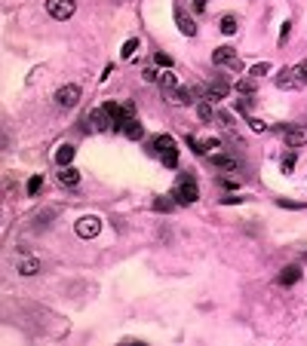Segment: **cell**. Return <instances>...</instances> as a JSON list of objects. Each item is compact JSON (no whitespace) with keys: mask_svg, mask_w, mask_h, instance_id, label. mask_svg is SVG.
I'll return each instance as SVG.
<instances>
[{"mask_svg":"<svg viewBox=\"0 0 307 346\" xmlns=\"http://www.w3.org/2000/svg\"><path fill=\"white\" fill-rule=\"evenodd\" d=\"M151 153H160L163 166H169V169L178 166V151H175V138L172 135H157L151 141Z\"/></svg>","mask_w":307,"mask_h":346,"instance_id":"6da1fadb","label":"cell"},{"mask_svg":"<svg viewBox=\"0 0 307 346\" xmlns=\"http://www.w3.org/2000/svg\"><path fill=\"white\" fill-rule=\"evenodd\" d=\"M172 196H175V202H178V205H194V202L200 199V187H197V181L190 178V175H181L178 184H175V190H172Z\"/></svg>","mask_w":307,"mask_h":346,"instance_id":"7a4b0ae2","label":"cell"},{"mask_svg":"<svg viewBox=\"0 0 307 346\" xmlns=\"http://www.w3.org/2000/svg\"><path fill=\"white\" fill-rule=\"evenodd\" d=\"M212 65H231L234 71H243V62H240V55H236L234 46H218V49L212 52Z\"/></svg>","mask_w":307,"mask_h":346,"instance_id":"3957f363","label":"cell"},{"mask_svg":"<svg viewBox=\"0 0 307 346\" xmlns=\"http://www.w3.org/2000/svg\"><path fill=\"white\" fill-rule=\"evenodd\" d=\"M74 9H77L74 0H47V13L52 19H59V22H68L74 16Z\"/></svg>","mask_w":307,"mask_h":346,"instance_id":"277c9868","label":"cell"},{"mask_svg":"<svg viewBox=\"0 0 307 346\" xmlns=\"http://www.w3.org/2000/svg\"><path fill=\"white\" fill-rule=\"evenodd\" d=\"M80 101V86L77 83H65L59 92H55V105L59 108H74Z\"/></svg>","mask_w":307,"mask_h":346,"instance_id":"5b68a950","label":"cell"},{"mask_svg":"<svg viewBox=\"0 0 307 346\" xmlns=\"http://www.w3.org/2000/svg\"><path fill=\"white\" fill-rule=\"evenodd\" d=\"M77 236L80 239H93V236H98V230H101V221L95 215H86V217H80V221H77Z\"/></svg>","mask_w":307,"mask_h":346,"instance_id":"8992f818","label":"cell"},{"mask_svg":"<svg viewBox=\"0 0 307 346\" xmlns=\"http://www.w3.org/2000/svg\"><path fill=\"white\" fill-rule=\"evenodd\" d=\"M86 123H93V129H95V132H108V129H114V120L108 117V110H105V108L93 110V113L86 117Z\"/></svg>","mask_w":307,"mask_h":346,"instance_id":"52a82bcc","label":"cell"},{"mask_svg":"<svg viewBox=\"0 0 307 346\" xmlns=\"http://www.w3.org/2000/svg\"><path fill=\"white\" fill-rule=\"evenodd\" d=\"M175 25H178V31L185 34V37H194V34H197V22L190 19L181 6H175Z\"/></svg>","mask_w":307,"mask_h":346,"instance_id":"ba28073f","label":"cell"},{"mask_svg":"<svg viewBox=\"0 0 307 346\" xmlns=\"http://www.w3.org/2000/svg\"><path fill=\"white\" fill-rule=\"evenodd\" d=\"M277 282L283 288H289V285H298L301 282V267H283L280 276H277Z\"/></svg>","mask_w":307,"mask_h":346,"instance_id":"9c48e42d","label":"cell"},{"mask_svg":"<svg viewBox=\"0 0 307 346\" xmlns=\"http://www.w3.org/2000/svg\"><path fill=\"white\" fill-rule=\"evenodd\" d=\"M123 135H126L129 141H142V138H144V126L135 120V117H129L126 126H123Z\"/></svg>","mask_w":307,"mask_h":346,"instance_id":"30bf717a","label":"cell"},{"mask_svg":"<svg viewBox=\"0 0 307 346\" xmlns=\"http://www.w3.org/2000/svg\"><path fill=\"white\" fill-rule=\"evenodd\" d=\"M74 156H77L74 144H59V151H55V163H59V166H71Z\"/></svg>","mask_w":307,"mask_h":346,"instance_id":"8fae6325","label":"cell"},{"mask_svg":"<svg viewBox=\"0 0 307 346\" xmlns=\"http://www.w3.org/2000/svg\"><path fill=\"white\" fill-rule=\"evenodd\" d=\"M77 181H80V172L71 169V166H62V172H59V184H62V187H77Z\"/></svg>","mask_w":307,"mask_h":346,"instance_id":"7c38bea8","label":"cell"},{"mask_svg":"<svg viewBox=\"0 0 307 346\" xmlns=\"http://www.w3.org/2000/svg\"><path fill=\"white\" fill-rule=\"evenodd\" d=\"M283 138H286L289 147H301V144H307V132H304V129H283Z\"/></svg>","mask_w":307,"mask_h":346,"instance_id":"4fadbf2b","label":"cell"},{"mask_svg":"<svg viewBox=\"0 0 307 346\" xmlns=\"http://www.w3.org/2000/svg\"><path fill=\"white\" fill-rule=\"evenodd\" d=\"M227 89H231V86H227L224 80H215V83L206 89V98H209V101H221V98L227 95Z\"/></svg>","mask_w":307,"mask_h":346,"instance_id":"5bb4252c","label":"cell"},{"mask_svg":"<svg viewBox=\"0 0 307 346\" xmlns=\"http://www.w3.org/2000/svg\"><path fill=\"white\" fill-rule=\"evenodd\" d=\"M212 163L218 166V169H227V172H236V169H240V163H236L234 156H227V153H215Z\"/></svg>","mask_w":307,"mask_h":346,"instance_id":"9a60e30c","label":"cell"},{"mask_svg":"<svg viewBox=\"0 0 307 346\" xmlns=\"http://www.w3.org/2000/svg\"><path fill=\"white\" fill-rule=\"evenodd\" d=\"M19 273H22V276H37V273H40V260L22 258V260H19Z\"/></svg>","mask_w":307,"mask_h":346,"instance_id":"2e32d148","label":"cell"},{"mask_svg":"<svg viewBox=\"0 0 307 346\" xmlns=\"http://www.w3.org/2000/svg\"><path fill=\"white\" fill-rule=\"evenodd\" d=\"M175 205H178V202H175V196L169 193V196H160V199H154V212H166V215H169V212H175Z\"/></svg>","mask_w":307,"mask_h":346,"instance_id":"e0dca14e","label":"cell"},{"mask_svg":"<svg viewBox=\"0 0 307 346\" xmlns=\"http://www.w3.org/2000/svg\"><path fill=\"white\" fill-rule=\"evenodd\" d=\"M157 83L163 86V95H166V92H172V89L178 86V80H175V74H172V71H169V67H166V71H163L160 77H157Z\"/></svg>","mask_w":307,"mask_h":346,"instance_id":"ac0fdd59","label":"cell"},{"mask_svg":"<svg viewBox=\"0 0 307 346\" xmlns=\"http://www.w3.org/2000/svg\"><path fill=\"white\" fill-rule=\"evenodd\" d=\"M197 117H200L203 123L215 120V108H212V101H209V98H206V101H197Z\"/></svg>","mask_w":307,"mask_h":346,"instance_id":"d6986e66","label":"cell"},{"mask_svg":"<svg viewBox=\"0 0 307 346\" xmlns=\"http://www.w3.org/2000/svg\"><path fill=\"white\" fill-rule=\"evenodd\" d=\"M234 89H236V95H255V83H252V80H236V83H234Z\"/></svg>","mask_w":307,"mask_h":346,"instance_id":"ffe728a7","label":"cell"},{"mask_svg":"<svg viewBox=\"0 0 307 346\" xmlns=\"http://www.w3.org/2000/svg\"><path fill=\"white\" fill-rule=\"evenodd\" d=\"M25 190H28V196H37V193L43 190V175H31V178H28V187H25Z\"/></svg>","mask_w":307,"mask_h":346,"instance_id":"44dd1931","label":"cell"},{"mask_svg":"<svg viewBox=\"0 0 307 346\" xmlns=\"http://www.w3.org/2000/svg\"><path fill=\"white\" fill-rule=\"evenodd\" d=\"M135 49H139V40H135V37H129L126 43H123V49H120V59H132V55H135Z\"/></svg>","mask_w":307,"mask_h":346,"instance_id":"7402d4cb","label":"cell"},{"mask_svg":"<svg viewBox=\"0 0 307 346\" xmlns=\"http://www.w3.org/2000/svg\"><path fill=\"white\" fill-rule=\"evenodd\" d=\"M292 77H295V71H283L280 80H277V86H280V89H286V86H289V89H292V86H298V80H292Z\"/></svg>","mask_w":307,"mask_h":346,"instance_id":"603a6c76","label":"cell"},{"mask_svg":"<svg viewBox=\"0 0 307 346\" xmlns=\"http://www.w3.org/2000/svg\"><path fill=\"white\" fill-rule=\"evenodd\" d=\"M240 28H236V19L234 16H224L221 19V34H227V37H231V34H236Z\"/></svg>","mask_w":307,"mask_h":346,"instance_id":"cb8c5ba5","label":"cell"},{"mask_svg":"<svg viewBox=\"0 0 307 346\" xmlns=\"http://www.w3.org/2000/svg\"><path fill=\"white\" fill-rule=\"evenodd\" d=\"M252 77H264V74H270V65L267 62H258V65H252V71H249Z\"/></svg>","mask_w":307,"mask_h":346,"instance_id":"d4e9b609","label":"cell"},{"mask_svg":"<svg viewBox=\"0 0 307 346\" xmlns=\"http://www.w3.org/2000/svg\"><path fill=\"white\" fill-rule=\"evenodd\" d=\"M277 205H280V209H307V202H292V199H277Z\"/></svg>","mask_w":307,"mask_h":346,"instance_id":"484cf974","label":"cell"},{"mask_svg":"<svg viewBox=\"0 0 307 346\" xmlns=\"http://www.w3.org/2000/svg\"><path fill=\"white\" fill-rule=\"evenodd\" d=\"M55 215H59V212H55V209H47V212H40V215H37V224H43V227H47V224L52 221Z\"/></svg>","mask_w":307,"mask_h":346,"instance_id":"4316f807","label":"cell"},{"mask_svg":"<svg viewBox=\"0 0 307 346\" xmlns=\"http://www.w3.org/2000/svg\"><path fill=\"white\" fill-rule=\"evenodd\" d=\"M295 159H298V156H295V151H289L286 156H283V172H292L295 169Z\"/></svg>","mask_w":307,"mask_h":346,"instance_id":"83f0119b","label":"cell"},{"mask_svg":"<svg viewBox=\"0 0 307 346\" xmlns=\"http://www.w3.org/2000/svg\"><path fill=\"white\" fill-rule=\"evenodd\" d=\"M154 62H157V65H163V67H172V59H169L166 52H157V55H154Z\"/></svg>","mask_w":307,"mask_h":346,"instance_id":"f1b7e54d","label":"cell"},{"mask_svg":"<svg viewBox=\"0 0 307 346\" xmlns=\"http://www.w3.org/2000/svg\"><path fill=\"white\" fill-rule=\"evenodd\" d=\"M295 77H301V83L307 86V62H301L298 67H295Z\"/></svg>","mask_w":307,"mask_h":346,"instance_id":"f546056e","label":"cell"},{"mask_svg":"<svg viewBox=\"0 0 307 346\" xmlns=\"http://www.w3.org/2000/svg\"><path fill=\"white\" fill-rule=\"evenodd\" d=\"M249 129H252V132H264V129H267V126H264V123H261V120H249Z\"/></svg>","mask_w":307,"mask_h":346,"instance_id":"4dcf8cb0","label":"cell"},{"mask_svg":"<svg viewBox=\"0 0 307 346\" xmlns=\"http://www.w3.org/2000/svg\"><path fill=\"white\" fill-rule=\"evenodd\" d=\"M289 34H292V22H286V25H283V34H280V43H286V40H289Z\"/></svg>","mask_w":307,"mask_h":346,"instance_id":"1f68e13d","label":"cell"},{"mask_svg":"<svg viewBox=\"0 0 307 346\" xmlns=\"http://www.w3.org/2000/svg\"><path fill=\"white\" fill-rule=\"evenodd\" d=\"M157 77H160V74H157V71H154V67H144V80H147V83H154V80H157Z\"/></svg>","mask_w":307,"mask_h":346,"instance_id":"d6a6232c","label":"cell"},{"mask_svg":"<svg viewBox=\"0 0 307 346\" xmlns=\"http://www.w3.org/2000/svg\"><path fill=\"white\" fill-rule=\"evenodd\" d=\"M221 184H224V187H231V190L240 187V181H234V178H221Z\"/></svg>","mask_w":307,"mask_h":346,"instance_id":"836d02e7","label":"cell"},{"mask_svg":"<svg viewBox=\"0 0 307 346\" xmlns=\"http://www.w3.org/2000/svg\"><path fill=\"white\" fill-rule=\"evenodd\" d=\"M221 202H227V205H236V202H243V199H240V196H224Z\"/></svg>","mask_w":307,"mask_h":346,"instance_id":"e575fe53","label":"cell"},{"mask_svg":"<svg viewBox=\"0 0 307 346\" xmlns=\"http://www.w3.org/2000/svg\"><path fill=\"white\" fill-rule=\"evenodd\" d=\"M194 6H197V13H203V9H206V0H194Z\"/></svg>","mask_w":307,"mask_h":346,"instance_id":"d590c367","label":"cell"}]
</instances>
